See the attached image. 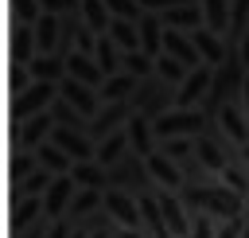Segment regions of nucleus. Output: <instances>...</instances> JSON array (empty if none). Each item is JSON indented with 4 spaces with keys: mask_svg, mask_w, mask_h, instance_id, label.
Here are the masks:
<instances>
[{
    "mask_svg": "<svg viewBox=\"0 0 249 238\" xmlns=\"http://www.w3.org/2000/svg\"><path fill=\"white\" fill-rule=\"evenodd\" d=\"M179 199L187 203L191 215L202 211V215H214L218 222H230V218H241L245 215V195H237L222 179H214V183H187L179 191Z\"/></svg>",
    "mask_w": 249,
    "mask_h": 238,
    "instance_id": "obj_1",
    "label": "nucleus"
},
{
    "mask_svg": "<svg viewBox=\"0 0 249 238\" xmlns=\"http://www.w3.org/2000/svg\"><path fill=\"white\" fill-rule=\"evenodd\" d=\"M109 187H121V191H128V195H152L156 191V179H152V172H148V160L144 156H136V152H128L121 164H113L109 168Z\"/></svg>",
    "mask_w": 249,
    "mask_h": 238,
    "instance_id": "obj_2",
    "label": "nucleus"
},
{
    "mask_svg": "<svg viewBox=\"0 0 249 238\" xmlns=\"http://www.w3.org/2000/svg\"><path fill=\"white\" fill-rule=\"evenodd\" d=\"M156 129V140H167V137H202L210 129V113L206 109H167L163 117L152 121Z\"/></svg>",
    "mask_w": 249,
    "mask_h": 238,
    "instance_id": "obj_3",
    "label": "nucleus"
},
{
    "mask_svg": "<svg viewBox=\"0 0 249 238\" xmlns=\"http://www.w3.org/2000/svg\"><path fill=\"white\" fill-rule=\"evenodd\" d=\"M54 98H58V82H31L23 94H16V98L8 101L12 125H19V121H27V117H35V113H47V109L54 105Z\"/></svg>",
    "mask_w": 249,
    "mask_h": 238,
    "instance_id": "obj_4",
    "label": "nucleus"
},
{
    "mask_svg": "<svg viewBox=\"0 0 249 238\" xmlns=\"http://www.w3.org/2000/svg\"><path fill=\"white\" fill-rule=\"evenodd\" d=\"M132 101H136V113H144V117H163L167 109H175V86H167L163 78H144L140 82V90L132 94Z\"/></svg>",
    "mask_w": 249,
    "mask_h": 238,
    "instance_id": "obj_5",
    "label": "nucleus"
},
{
    "mask_svg": "<svg viewBox=\"0 0 249 238\" xmlns=\"http://www.w3.org/2000/svg\"><path fill=\"white\" fill-rule=\"evenodd\" d=\"M136 117V101L132 98H124V101H109V105H101L97 109V117L89 121V137H93V144H101L105 137H113V133H121L128 121Z\"/></svg>",
    "mask_w": 249,
    "mask_h": 238,
    "instance_id": "obj_6",
    "label": "nucleus"
},
{
    "mask_svg": "<svg viewBox=\"0 0 249 238\" xmlns=\"http://www.w3.org/2000/svg\"><path fill=\"white\" fill-rule=\"evenodd\" d=\"M51 133H54V113H51V109H47V113H35V117L12 125V148H31V152H35L39 144L51 140Z\"/></svg>",
    "mask_w": 249,
    "mask_h": 238,
    "instance_id": "obj_7",
    "label": "nucleus"
},
{
    "mask_svg": "<svg viewBox=\"0 0 249 238\" xmlns=\"http://www.w3.org/2000/svg\"><path fill=\"white\" fill-rule=\"evenodd\" d=\"M210 82H214V66H195L187 74V82L175 90V109H202L206 94H210Z\"/></svg>",
    "mask_w": 249,
    "mask_h": 238,
    "instance_id": "obj_8",
    "label": "nucleus"
},
{
    "mask_svg": "<svg viewBox=\"0 0 249 238\" xmlns=\"http://www.w3.org/2000/svg\"><path fill=\"white\" fill-rule=\"evenodd\" d=\"M156 203H160V211H163V218H167V226H171V234L175 238H191V211H187V203L179 199V191H167V187H156Z\"/></svg>",
    "mask_w": 249,
    "mask_h": 238,
    "instance_id": "obj_9",
    "label": "nucleus"
},
{
    "mask_svg": "<svg viewBox=\"0 0 249 238\" xmlns=\"http://www.w3.org/2000/svg\"><path fill=\"white\" fill-rule=\"evenodd\" d=\"M105 211L121 222V226H132V230H144V218H140V199L121 191V187H109L105 191Z\"/></svg>",
    "mask_w": 249,
    "mask_h": 238,
    "instance_id": "obj_10",
    "label": "nucleus"
},
{
    "mask_svg": "<svg viewBox=\"0 0 249 238\" xmlns=\"http://www.w3.org/2000/svg\"><path fill=\"white\" fill-rule=\"evenodd\" d=\"M58 98H66V101H70L78 113H86L89 121H93V117H97V109H101V98H97V90H89L86 82H78V78H70V74L58 82Z\"/></svg>",
    "mask_w": 249,
    "mask_h": 238,
    "instance_id": "obj_11",
    "label": "nucleus"
},
{
    "mask_svg": "<svg viewBox=\"0 0 249 238\" xmlns=\"http://www.w3.org/2000/svg\"><path fill=\"white\" fill-rule=\"evenodd\" d=\"M74 195H78L74 176H54V183H51V187H47V195H43V211H47V218H66V211H70Z\"/></svg>",
    "mask_w": 249,
    "mask_h": 238,
    "instance_id": "obj_12",
    "label": "nucleus"
},
{
    "mask_svg": "<svg viewBox=\"0 0 249 238\" xmlns=\"http://www.w3.org/2000/svg\"><path fill=\"white\" fill-rule=\"evenodd\" d=\"M35 55H39L35 27H31V23H12V31H8V62L31 66V59H35Z\"/></svg>",
    "mask_w": 249,
    "mask_h": 238,
    "instance_id": "obj_13",
    "label": "nucleus"
},
{
    "mask_svg": "<svg viewBox=\"0 0 249 238\" xmlns=\"http://www.w3.org/2000/svg\"><path fill=\"white\" fill-rule=\"evenodd\" d=\"M214 121H218V129L241 148V144H249V117H245V105L241 101H233V105H222L218 113H214Z\"/></svg>",
    "mask_w": 249,
    "mask_h": 238,
    "instance_id": "obj_14",
    "label": "nucleus"
},
{
    "mask_svg": "<svg viewBox=\"0 0 249 238\" xmlns=\"http://www.w3.org/2000/svg\"><path fill=\"white\" fill-rule=\"evenodd\" d=\"M148 172H152L156 187H167V191H183V187H187V179H183V168H179L171 156H163L160 148L148 156Z\"/></svg>",
    "mask_w": 249,
    "mask_h": 238,
    "instance_id": "obj_15",
    "label": "nucleus"
},
{
    "mask_svg": "<svg viewBox=\"0 0 249 238\" xmlns=\"http://www.w3.org/2000/svg\"><path fill=\"white\" fill-rule=\"evenodd\" d=\"M136 27H140V51L152 55V59H160V55H163V39H167V23H163L156 12H144Z\"/></svg>",
    "mask_w": 249,
    "mask_h": 238,
    "instance_id": "obj_16",
    "label": "nucleus"
},
{
    "mask_svg": "<svg viewBox=\"0 0 249 238\" xmlns=\"http://www.w3.org/2000/svg\"><path fill=\"white\" fill-rule=\"evenodd\" d=\"M124 133H128V144H132V152L136 156H152L156 148H160V140H156V129H152V117H144V113H136L128 125H124Z\"/></svg>",
    "mask_w": 249,
    "mask_h": 238,
    "instance_id": "obj_17",
    "label": "nucleus"
},
{
    "mask_svg": "<svg viewBox=\"0 0 249 238\" xmlns=\"http://www.w3.org/2000/svg\"><path fill=\"white\" fill-rule=\"evenodd\" d=\"M160 20H163L171 31H187V35H195L198 27H206V12H202V4H183V8L160 12Z\"/></svg>",
    "mask_w": 249,
    "mask_h": 238,
    "instance_id": "obj_18",
    "label": "nucleus"
},
{
    "mask_svg": "<svg viewBox=\"0 0 249 238\" xmlns=\"http://www.w3.org/2000/svg\"><path fill=\"white\" fill-rule=\"evenodd\" d=\"M191 39H195V47H198V55H202V62H206V66H214V70H218V66L230 59V43H226L222 35H214L210 27H198Z\"/></svg>",
    "mask_w": 249,
    "mask_h": 238,
    "instance_id": "obj_19",
    "label": "nucleus"
},
{
    "mask_svg": "<svg viewBox=\"0 0 249 238\" xmlns=\"http://www.w3.org/2000/svg\"><path fill=\"white\" fill-rule=\"evenodd\" d=\"M163 55L179 59L187 70L202 66V55H198V47H195V39H191L187 31H171V27H167V39H163Z\"/></svg>",
    "mask_w": 249,
    "mask_h": 238,
    "instance_id": "obj_20",
    "label": "nucleus"
},
{
    "mask_svg": "<svg viewBox=\"0 0 249 238\" xmlns=\"http://www.w3.org/2000/svg\"><path fill=\"white\" fill-rule=\"evenodd\" d=\"M66 74L78 78V82H86L89 90H101V86H105V70L97 66L93 55H82V51H74V55L66 59Z\"/></svg>",
    "mask_w": 249,
    "mask_h": 238,
    "instance_id": "obj_21",
    "label": "nucleus"
},
{
    "mask_svg": "<svg viewBox=\"0 0 249 238\" xmlns=\"http://www.w3.org/2000/svg\"><path fill=\"white\" fill-rule=\"evenodd\" d=\"M47 211H43V199L39 195H27V199H16L12 203V211H8V226H12V234H19V230H27L31 222H39Z\"/></svg>",
    "mask_w": 249,
    "mask_h": 238,
    "instance_id": "obj_22",
    "label": "nucleus"
},
{
    "mask_svg": "<svg viewBox=\"0 0 249 238\" xmlns=\"http://www.w3.org/2000/svg\"><path fill=\"white\" fill-rule=\"evenodd\" d=\"M140 82L144 78H136V74H109L105 78V86L97 90V98H101V105H109V101H124V98H132L136 90H140Z\"/></svg>",
    "mask_w": 249,
    "mask_h": 238,
    "instance_id": "obj_23",
    "label": "nucleus"
},
{
    "mask_svg": "<svg viewBox=\"0 0 249 238\" xmlns=\"http://www.w3.org/2000/svg\"><path fill=\"white\" fill-rule=\"evenodd\" d=\"M140 218H144V234L148 238H175L167 218H163V211H160V203H156V191L140 195Z\"/></svg>",
    "mask_w": 249,
    "mask_h": 238,
    "instance_id": "obj_24",
    "label": "nucleus"
},
{
    "mask_svg": "<svg viewBox=\"0 0 249 238\" xmlns=\"http://www.w3.org/2000/svg\"><path fill=\"white\" fill-rule=\"evenodd\" d=\"M70 176H74V183H78V187L109 191V168H105V164H97V160H78Z\"/></svg>",
    "mask_w": 249,
    "mask_h": 238,
    "instance_id": "obj_25",
    "label": "nucleus"
},
{
    "mask_svg": "<svg viewBox=\"0 0 249 238\" xmlns=\"http://www.w3.org/2000/svg\"><path fill=\"white\" fill-rule=\"evenodd\" d=\"M101 207H105V191H97V187H78L66 218H70V222H82V218H89V215L101 211Z\"/></svg>",
    "mask_w": 249,
    "mask_h": 238,
    "instance_id": "obj_26",
    "label": "nucleus"
},
{
    "mask_svg": "<svg viewBox=\"0 0 249 238\" xmlns=\"http://www.w3.org/2000/svg\"><path fill=\"white\" fill-rule=\"evenodd\" d=\"M58 31H62V20L43 12L39 23H35V43H39V55H58Z\"/></svg>",
    "mask_w": 249,
    "mask_h": 238,
    "instance_id": "obj_27",
    "label": "nucleus"
},
{
    "mask_svg": "<svg viewBox=\"0 0 249 238\" xmlns=\"http://www.w3.org/2000/svg\"><path fill=\"white\" fill-rule=\"evenodd\" d=\"M132 152V144H128V133L121 129V133H113V137H105L101 144H97V164H105V168H113V164H121L124 156Z\"/></svg>",
    "mask_w": 249,
    "mask_h": 238,
    "instance_id": "obj_28",
    "label": "nucleus"
},
{
    "mask_svg": "<svg viewBox=\"0 0 249 238\" xmlns=\"http://www.w3.org/2000/svg\"><path fill=\"white\" fill-rule=\"evenodd\" d=\"M35 156H39V164H43L47 172H54V176H70V172H74V164H78V160H74V156H66L54 140L39 144V148H35Z\"/></svg>",
    "mask_w": 249,
    "mask_h": 238,
    "instance_id": "obj_29",
    "label": "nucleus"
},
{
    "mask_svg": "<svg viewBox=\"0 0 249 238\" xmlns=\"http://www.w3.org/2000/svg\"><path fill=\"white\" fill-rule=\"evenodd\" d=\"M31 78L35 82H62L66 78V59L62 55H35L31 59Z\"/></svg>",
    "mask_w": 249,
    "mask_h": 238,
    "instance_id": "obj_30",
    "label": "nucleus"
},
{
    "mask_svg": "<svg viewBox=\"0 0 249 238\" xmlns=\"http://www.w3.org/2000/svg\"><path fill=\"white\" fill-rule=\"evenodd\" d=\"M43 164H39V156L31 152V148H12V156H8V183H23L31 172H39Z\"/></svg>",
    "mask_w": 249,
    "mask_h": 238,
    "instance_id": "obj_31",
    "label": "nucleus"
},
{
    "mask_svg": "<svg viewBox=\"0 0 249 238\" xmlns=\"http://www.w3.org/2000/svg\"><path fill=\"white\" fill-rule=\"evenodd\" d=\"M202 12H206V27L214 35H230V16H233V0H202Z\"/></svg>",
    "mask_w": 249,
    "mask_h": 238,
    "instance_id": "obj_32",
    "label": "nucleus"
},
{
    "mask_svg": "<svg viewBox=\"0 0 249 238\" xmlns=\"http://www.w3.org/2000/svg\"><path fill=\"white\" fill-rule=\"evenodd\" d=\"M82 20L93 35H109L113 27V12L105 8V0H82Z\"/></svg>",
    "mask_w": 249,
    "mask_h": 238,
    "instance_id": "obj_33",
    "label": "nucleus"
},
{
    "mask_svg": "<svg viewBox=\"0 0 249 238\" xmlns=\"http://www.w3.org/2000/svg\"><path fill=\"white\" fill-rule=\"evenodd\" d=\"M54 183V172H47V168H39V172H31L23 183H12V203L16 199H27V195H47V187Z\"/></svg>",
    "mask_w": 249,
    "mask_h": 238,
    "instance_id": "obj_34",
    "label": "nucleus"
},
{
    "mask_svg": "<svg viewBox=\"0 0 249 238\" xmlns=\"http://www.w3.org/2000/svg\"><path fill=\"white\" fill-rule=\"evenodd\" d=\"M93 59H97V66H101L105 78H109V74H121V59H124V51H121L109 35H97V51H93Z\"/></svg>",
    "mask_w": 249,
    "mask_h": 238,
    "instance_id": "obj_35",
    "label": "nucleus"
},
{
    "mask_svg": "<svg viewBox=\"0 0 249 238\" xmlns=\"http://www.w3.org/2000/svg\"><path fill=\"white\" fill-rule=\"evenodd\" d=\"M109 39L128 55V51H140V27L132 23V20H113V27H109Z\"/></svg>",
    "mask_w": 249,
    "mask_h": 238,
    "instance_id": "obj_36",
    "label": "nucleus"
},
{
    "mask_svg": "<svg viewBox=\"0 0 249 238\" xmlns=\"http://www.w3.org/2000/svg\"><path fill=\"white\" fill-rule=\"evenodd\" d=\"M51 113H54V125H66V129H82V133H89V117H86V113H78L66 98H54Z\"/></svg>",
    "mask_w": 249,
    "mask_h": 238,
    "instance_id": "obj_37",
    "label": "nucleus"
},
{
    "mask_svg": "<svg viewBox=\"0 0 249 238\" xmlns=\"http://www.w3.org/2000/svg\"><path fill=\"white\" fill-rule=\"evenodd\" d=\"M195 140H198V137H167V140H160V152L171 156L175 164H183V160L198 156V144H195Z\"/></svg>",
    "mask_w": 249,
    "mask_h": 238,
    "instance_id": "obj_38",
    "label": "nucleus"
},
{
    "mask_svg": "<svg viewBox=\"0 0 249 238\" xmlns=\"http://www.w3.org/2000/svg\"><path fill=\"white\" fill-rule=\"evenodd\" d=\"M187 74H191V70H187L179 59H171V55H160V59H156V78H163L167 86L179 90V86L187 82Z\"/></svg>",
    "mask_w": 249,
    "mask_h": 238,
    "instance_id": "obj_39",
    "label": "nucleus"
},
{
    "mask_svg": "<svg viewBox=\"0 0 249 238\" xmlns=\"http://www.w3.org/2000/svg\"><path fill=\"white\" fill-rule=\"evenodd\" d=\"M121 70H124V74H136V78H152V74H156V59L144 55V51H128V55L121 59Z\"/></svg>",
    "mask_w": 249,
    "mask_h": 238,
    "instance_id": "obj_40",
    "label": "nucleus"
},
{
    "mask_svg": "<svg viewBox=\"0 0 249 238\" xmlns=\"http://www.w3.org/2000/svg\"><path fill=\"white\" fill-rule=\"evenodd\" d=\"M8 8H12V23H39V16H43V0H8Z\"/></svg>",
    "mask_w": 249,
    "mask_h": 238,
    "instance_id": "obj_41",
    "label": "nucleus"
},
{
    "mask_svg": "<svg viewBox=\"0 0 249 238\" xmlns=\"http://www.w3.org/2000/svg\"><path fill=\"white\" fill-rule=\"evenodd\" d=\"M218 179H222L226 187H233L237 195H249V168H245L241 160H233V164H230V168H226Z\"/></svg>",
    "mask_w": 249,
    "mask_h": 238,
    "instance_id": "obj_42",
    "label": "nucleus"
},
{
    "mask_svg": "<svg viewBox=\"0 0 249 238\" xmlns=\"http://www.w3.org/2000/svg\"><path fill=\"white\" fill-rule=\"evenodd\" d=\"M105 8L113 12V20H132V23H140V16H144V4H140V0H105Z\"/></svg>",
    "mask_w": 249,
    "mask_h": 238,
    "instance_id": "obj_43",
    "label": "nucleus"
},
{
    "mask_svg": "<svg viewBox=\"0 0 249 238\" xmlns=\"http://www.w3.org/2000/svg\"><path fill=\"white\" fill-rule=\"evenodd\" d=\"M35 78H31V66H19V62H8V94L16 98V94H23L27 86H31Z\"/></svg>",
    "mask_w": 249,
    "mask_h": 238,
    "instance_id": "obj_44",
    "label": "nucleus"
},
{
    "mask_svg": "<svg viewBox=\"0 0 249 238\" xmlns=\"http://www.w3.org/2000/svg\"><path fill=\"white\" fill-rule=\"evenodd\" d=\"M191 238H218V218L195 211V218H191Z\"/></svg>",
    "mask_w": 249,
    "mask_h": 238,
    "instance_id": "obj_45",
    "label": "nucleus"
},
{
    "mask_svg": "<svg viewBox=\"0 0 249 238\" xmlns=\"http://www.w3.org/2000/svg\"><path fill=\"white\" fill-rule=\"evenodd\" d=\"M43 12H51V16H78L82 12V0H43Z\"/></svg>",
    "mask_w": 249,
    "mask_h": 238,
    "instance_id": "obj_46",
    "label": "nucleus"
},
{
    "mask_svg": "<svg viewBox=\"0 0 249 238\" xmlns=\"http://www.w3.org/2000/svg\"><path fill=\"white\" fill-rule=\"evenodd\" d=\"M241 230H245V215L230 218V222H218V238H241Z\"/></svg>",
    "mask_w": 249,
    "mask_h": 238,
    "instance_id": "obj_47",
    "label": "nucleus"
},
{
    "mask_svg": "<svg viewBox=\"0 0 249 238\" xmlns=\"http://www.w3.org/2000/svg\"><path fill=\"white\" fill-rule=\"evenodd\" d=\"M74 226H78V222H70V218H54V226L47 230V238H70Z\"/></svg>",
    "mask_w": 249,
    "mask_h": 238,
    "instance_id": "obj_48",
    "label": "nucleus"
},
{
    "mask_svg": "<svg viewBox=\"0 0 249 238\" xmlns=\"http://www.w3.org/2000/svg\"><path fill=\"white\" fill-rule=\"evenodd\" d=\"M237 59H241V66L249 70V31H245V39L237 43Z\"/></svg>",
    "mask_w": 249,
    "mask_h": 238,
    "instance_id": "obj_49",
    "label": "nucleus"
},
{
    "mask_svg": "<svg viewBox=\"0 0 249 238\" xmlns=\"http://www.w3.org/2000/svg\"><path fill=\"white\" fill-rule=\"evenodd\" d=\"M117 238H148V234H144V230H132V226H121Z\"/></svg>",
    "mask_w": 249,
    "mask_h": 238,
    "instance_id": "obj_50",
    "label": "nucleus"
},
{
    "mask_svg": "<svg viewBox=\"0 0 249 238\" xmlns=\"http://www.w3.org/2000/svg\"><path fill=\"white\" fill-rule=\"evenodd\" d=\"M241 164L249 168V144H241Z\"/></svg>",
    "mask_w": 249,
    "mask_h": 238,
    "instance_id": "obj_51",
    "label": "nucleus"
},
{
    "mask_svg": "<svg viewBox=\"0 0 249 238\" xmlns=\"http://www.w3.org/2000/svg\"><path fill=\"white\" fill-rule=\"evenodd\" d=\"M245 218H249V195H245Z\"/></svg>",
    "mask_w": 249,
    "mask_h": 238,
    "instance_id": "obj_52",
    "label": "nucleus"
}]
</instances>
